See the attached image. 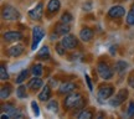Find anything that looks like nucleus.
Returning <instances> with one entry per match:
<instances>
[{
	"instance_id": "9b49d317",
	"label": "nucleus",
	"mask_w": 134,
	"mask_h": 119,
	"mask_svg": "<svg viewBox=\"0 0 134 119\" xmlns=\"http://www.w3.org/2000/svg\"><path fill=\"white\" fill-rule=\"evenodd\" d=\"M25 48L23 45H14V46H11L10 48H8V56L10 57H19L21 56L23 53H24Z\"/></svg>"
},
{
	"instance_id": "f03ea898",
	"label": "nucleus",
	"mask_w": 134,
	"mask_h": 119,
	"mask_svg": "<svg viewBox=\"0 0 134 119\" xmlns=\"http://www.w3.org/2000/svg\"><path fill=\"white\" fill-rule=\"evenodd\" d=\"M1 16L4 20H8V21H13V20H19L21 18L19 10L11 6V5H5L3 8V13H1Z\"/></svg>"
},
{
	"instance_id": "4be33fe9",
	"label": "nucleus",
	"mask_w": 134,
	"mask_h": 119,
	"mask_svg": "<svg viewBox=\"0 0 134 119\" xmlns=\"http://www.w3.org/2000/svg\"><path fill=\"white\" fill-rule=\"evenodd\" d=\"M31 72H32L34 76H41L43 73V67L42 65H40V63H37V65H34L32 68H31Z\"/></svg>"
},
{
	"instance_id": "c756f323",
	"label": "nucleus",
	"mask_w": 134,
	"mask_h": 119,
	"mask_svg": "<svg viewBox=\"0 0 134 119\" xmlns=\"http://www.w3.org/2000/svg\"><path fill=\"white\" fill-rule=\"evenodd\" d=\"M56 52H57L58 55H61V56L66 53V48H65V46H63L61 42L56 45Z\"/></svg>"
},
{
	"instance_id": "0eeeda50",
	"label": "nucleus",
	"mask_w": 134,
	"mask_h": 119,
	"mask_svg": "<svg viewBox=\"0 0 134 119\" xmlns=\"http://www.w3.org/2000/svg\"><path fill=\"white\" fill-rule=\"evenodd\" d=\"M113 92H114V89H113L112 86H102L99 89H98V93H97L98 100H99V102H104L105 99L110 98V95L113 94Z\"/></svg>"
},
{
	"instance_id": "f257e3e1",
	"label": "nucleus",
	"mask_w": 134,
	"mask_h": 119,
	"mask_svg": "<svg viewBox=\"0 0 134 119\" xmlns=\"http://www.w3.org/2000/svg\"><path fill=\"white\" fill-rule=\"evenodd\" d=\"M83 104V98L80 93H75L72 92L70 94H67V97L65 98L63 105L66 109H71V108H76V107H81Z\"/></svg>"
},
{
	"instance_id": "dca6fc26",
	"label": "nucleus",
	"mask_w": 134,
	"mask_h": 119,
	"mask_svg": "<svg viewBox=\"0 0 134 119\" xmlns=\"http://www.w3.org/2000/svg\"><path fill=\"white\" fill-rule=\"evenodd\" d=\"M55 32L57 33V35H67V33L70 32V25L68 24H65V22H60V24L56 25V27H55Z\"/></svg>"
},
{
	"instance_id": "aec40b11",
	"label": "nucleus",
	"mask_w": 134,
	"mask_h": 119,
	"mask_svg": "<svg viewBox=\"0 0 134 119\" xmlns=\"http://www.w3.org/2000/svg\"><path fill=\"white\" fill-rule=\"evenodd\" d=\"M48 57H50V48L47 46H43L37 52V58L38 60H47Z\"/></svg>"
},
{
	"instance_id": "f8f14e48",
	"label": "nucleus",
	"mask_w": 134,
	"mask_h": 119,
	"mask_svg": "<svg viewBox=\"0 0 134 119\" xmlns=\"http://www.w3.org/2000/svg\"><path fill=\"white\" fill-rule=\"evenodd\" d=\"M23 38V33L20 31H8L4 33V40L8 42H13V41H19Z\"/></svg>"
},
{
	"instance_id": "5701e85b",
	"label": "nucleus",
	"mask_w": 134,
	"mask_h": 119,
	"mask_svg": "<svg viewBox=\"0 0 134 119\" xmlns=\"http://www.w3.org/2000/svg\"><path fill=\"white\" fill-rule=\"evenodd\" d=\"M27 75H29V71H27V70H23V71L19 73V76L16 77L15 82H16V83H19V84L20 83H23V82L27 78Z\"/></svg>"
},
{
	"instance_id": "72a5a7b5",
	"label": "nucleus",
	"mask_w": 134,
	"mask_h": 119,
	"mask_svg": "<svg viewBox=\"0 0 134 119\" xmlns=\"http://www.w3.org/2000/svg\"><path fill=\"white\" fill-rule=\"evenodd\" d=\"M129 86L134 88V75L133 76H130V78H129Z\"/></svg>"
},
{
	"instance_id": "a878e982",
	"label": "nucleus",
	"mask_w": 134,
	"mask_h": 119,
	"mask_svg": "<svg viewBox=\"0 0 134 119\" xmlns=\"http://www.w3.org/2000/svg\"><path fill=\"white\" fill-rule=\"evenodd\" d=\"M93 118V113L91 110H82L78 114V119H91Z\"/></svg>"
},
{
	"instance_id": "2eb2a0df",
	"label": "nucleus",
	"mask_w": 134,
	"mask_h": 119,
	"mask_svg": "<svg viewBox=\"0 0 134 119\" xmlns=\"http://www.w3.org/2000/svg\"><path fill=\"white\" fill-rule=\"evenodd\" d=\"M93 37V31H92L90 27H83V29L80 31V38L85 42H88L91 38Z\"/></svg>"
},
{
	"instance_id": "6e6552de",
	"label": "nucleus",
	"mask_w": 134,
	"mask_h": 119,
	"mask_svg": "<svg viewBox=\"0 0 134 119\" xmlns=\"http://www.w3.org/2000/svg\"><path fill=\"white\" fill-rule=\"evenodd\" d=\"M127 97H128V90L125 89V88H123V89H120L117 94H115V97L113 98V99L110 100L109 103L112 107H119L123 102H124L125 99H127Z\"/></svg>"
},
{
	"instance_id": "473e14b6",
	"label": "nucleus",
	"mask_w": 134,
	"mask_h": 119,
	"mask_svg": "<svg viewBox=\"0 0 134 119\" xmlns=\"http://www.w3.org/2000/svg\"><path fill=\"white\" fill-rule=\"evenodd\" d=\"M86 82H87V84H88V89L92 92V90H93V87H92V83H91V80H90V77L87 76V75H86Z\"/></svg>"
},
{
	"instance_id": "b1692460",
	"label": "nucleus",
	"mask_w": 134,
	"mask_h": 119,
	"mask_svg": "<svg viewBox=\"0 0 134 119\" xmlns=\"http://www.w3.org/2000/svg\"><path fill=\"white\" fill-rule=\"evenodd\" d=\"M16 95H18V98L20 99H24L27 97V93H26V87L25 86H20L18 89H16Z\"/></svg>"
},
{
	"instance_id": "cd10ccee",
	"label": "nucleus",
	"mask_w": 134,
	"mask_h": 119,
	"mask_svg": "<svg viewBox=\"0 0 134 119\" xmlns=\"http://www.w3.org/2000/svg\"><path fill=\"white\" fill-rule=\"evenodd\" d=\"M72 15L70 14V13H65V14L61 16V22H65V24H70V22H72Z\"/></svg>"
},
{
	"instance_id": "6ab92c4d",
	"label": "nucleus",
	"mask_w": 134,
	"mask_h": 119,
	"mask_svg": "<svg viewBox=\"0 0 134 119\" xmlns=\"http://www.w3.org/2000/svg\"><path fill=\"white\" fill-rule=\"evenodd\" d=\"M10 94H11V87H10L9 84L1 87V89H0V98H1V99L5 100L6 98H9Z\"/></svg>"
},
{
	"instance_id": "4468645a",
	"label": "nucleus",
	"mask_w": 134,
	"mask_h": 119,
	"mask_svg": "<svg viewBox=\"0 0 134 119\" xmlns=\"http://www.w3.org/2000/svg\"><path fill=\"white\" fill-rule=\"evenodd\" d=\"M42 86H43V81L38 76H35L34 78H31L29 81V83H27V87L32 90L38 89V88H41Z\"/></svg>"
},
{
	"instance_id": "423d86ee",
	"label": "nucleus",
	"mask_w": 134,
	"mask_h": 119,
	"mask_svg": "<svg viewBox=\"0 0 134 119\" xmlns=\"http://www.w3.org/2000/svg\"><path fill=\"white\" fill-rule=\"evenodd\" d=\"M61 43L65 46L66 50H73L78 45V40L73 35H65L62 37V40H61Z\"/></svg>"
},
{
	"instance_id": "393cba45",
	"label": "nucleus",
	"mask_w": 134,
	"mask_h": 119,
	"mask_svg": "<svg viewBox=\"0 0 134 119\" xmlns=\"http://www.w3.org/2000/svg\"><path fill=\"white\" fill-rule=\"evenodd\" d=\"M8 78H9V73L6 71V67H5V65H1V67H0V80L8 81Z\"/></svg>"
},
{
	"instance_id": "ddd939ff",
	"label": "nucleus",
	"mask_w": 134,
	"mask_h": 119,
	"mask_svg": "<svg viewBox=\"0 0 134 119\" xmlns=\"http://www.w3.org/2000/svg\"><path fill=\"white\" fill-rule=\"evenodd\" d=\"M75 89H76V84H75V83H72V82H65V83H62V84L60 86L58 92H60L61 94H70V93H72Z\"/></svg>"
},
{
	"instance_id": "412c9836",
	"label": "nucleus",
	"mask_w": 134,
	"mask_h": 119,
	"mask_svg": "<svg viewBox=\"0 0 134 119\" xmlns=\"http://www.w3.org/2000/svg\"><path fill=\"white\" fill-rule=\"evenodd\" d=\"M127 68H128V63L124 61H118L115 63V72H118L119 75H123Z\"/></svg>"
},
{
	"instance_id": "7ed1b4c3",
	"label": "nucleus",
	"mask_w": 134,
	"mask_h": 119,
	"mask_svg": "<svg viewBox=\"0 0 134 119\" xmlns=\"http://www.w3.org/2000/svg\"><path fill=\"white\" fill-rule=\"evenodd\" d=\"M97 72H98V75L100 76V78H103V80H110L113 77L112 68L109 67L108 63H105L103 61L98 62V65H97Z\"/></svg>"
},
{
	"instance_id": "7c9ffc66",
	"label": "nucleus",
	"mask_w": 134,
	"mask_h": 119,
	"mask_svg": "<svg viewBox=\"0 0 134 119\" xmlns=\"http://www.w3.org/2000/svg\"><path fill=\"white\" fill-rule=\"evenodd\" d=\"M31 107H32L34 114L36 115V117H38V115H40V109H38V105H37V103H36L35 100H32V102H31Z\"/></svg>"
},
{
	"instance_id": "39448f33",
	"label": "nucleus",
	"mask_w": 134,
	"mask_h": 119,
	"mask_svg": "<svg viewBox=\"0 0 134 119\" xmlns=\"http://www.w3.org/2000/svg\"><path fill=\"white\" fill-rule=\"evenodd\" d=\"M1 108H3V112H5L6 114L9 115V118H24V114L16 107H14V104H11V103L3 104Z\"/></svg>"
},
{
	"instance_id": "a211bd4d",
	"label": "nucleus",
	"mask_w": 134,
	"mask_h": 119,
	"mask_svg": "<svg viewBox=\"0 0 134 119\" xmlns=\"http://www.w3.org/2000/svg\"><path fill=\"white\" fill-rule=\"evenodd\" d=\"M50 97H51V88L48 86H45L41 90V93L38 94V99L42 100V102H46V100L50 99Z\"/></svg>"
},
{
	"instance_id": "9d476101",
	"label": "nucleus",
	"mask_w": 134,
	"mask_h": 119,
	"mask_svg": "<svg viewBox=\"0 0 134 119\" xmlns=\"http://www.w3.org/2000/svg\"><path fill=\"white\" fill-rule=\"evenodd\" d=\"M125 15V9L123 6H119V5H115V6H112L109 10H108V16L112 18V19H118V18H122Z\"/></svg>"
},
{
	"instance_id": "1a4fd4ad",
	"label": "nucleus",
	"mask_w": 134,
	"mask_h": 119,
	"mask_svg": "<svg viewBox=\"0 0 134 119\" xmlns=\"http://www.w3.org/2000/svg\"><path fill=\"white\" fill-rule=\"evenodd\" d=\"M43 14V4L42 3H38L34 9H31L29 11V16L31 20H40L42 18Z\"/></svg>"
},
{
	"instance_id": "bb28decb",
	"label": "nucleus",
	"mask_w": 134,
	"mask_h": 119,
	"mask_svg": "<svg viewBox=\"0 0 134 119\" xmlns=\"http://www.w3.org/2000/svg\"><path fill=\"white\" fill-rule=\"evenodd\" d=\"M127 24L128 25H134V5L132 6L130 11L127 14Z\"/></svg>"
},
{
	"instance_id": "c85d7f7f",
	"label": "nucleus",
	"mask_w": 134,
	"mask_h": 119,
	"mask_svg": "<svg viewBox=\"0 0 134 119\" xmlns=\"http://www.w3.org/2000/svg\"><path fill=\"white\" fill-rule=\"evenodd\" d=\"M57 108H58V104H57V102L56 100H51V102H48V104H47V109L50 110V112H57Z\"/></svg>"
},
{
	"instance_id": "f3484780",
	"label": "nucleus",
	"mask_w": 134,
	"mask_h": 119,
	"mask_svg": "<svg viewBox=\"0 0 134 119\" xmlns=\"http://www.w3.org/2000/svg\"><path fill=\"white\" fill-rule=\"evenodd\" d=\"M61 8V3L60 0H50L47 4V11L50 14H53V13H57Z\"/></svg>"
},
{
	"instance_id": "2f4dec72",
	"label": "nucleus",
	"mask_w": 134,
	"mask_h": 119,
	"mask_svg": "<svg viewBox=\"0 0 134 119\" xmlns=\"http://www.w3.org/2000/svg\"><path fill=\"white\" fill-rule=\"evenodd\" d=\"M128 115L129 117H134V102H130L129 107H128Z\"/></svg>"
},
{
	"instance_id": "20e7f679",
	"label": "nucleus",
	"mask_w": 134,
	"mask_h": 119,
	"mask_svg": "<svg viewBox=\"0 0 134 119\" xmlns=\"http://www.w3.org/2000/svg\"><path fill=\"white\" fill-rule=\"evenodd\" d=\"M45 36V31L42 30V27L40 26H35L32 29V43H31V50H36L38 46L40 41Z\"/></svg>"
}]
</instances>
